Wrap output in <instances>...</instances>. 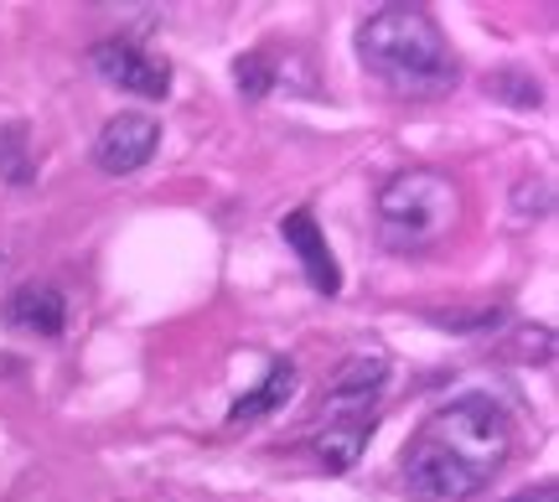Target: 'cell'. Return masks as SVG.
Masks as SVG:
<instances>
[{"label": "cell", "instance_id": "1", "mask_svg": "<svg viewBox=\"0 0 559 502\" xmlns=\"http://www.w3.org/2000/svg\"><path fill=\"white\" fill-rule=\"evenodd\" d=\"M513 456V420L487 394L440 404L419 435L404 445V487L415 502H466L498 477Z\"/></svg>", "mask_w": 559, "mask_h": 502}, {"label": "cell", "instance_id": "2", "mask_svg": "<svg viewBox=\"0 0 559 502\" xmlns=\"http://www.w3.org/2000/svg\"><path fill=\"white\" fill-rule=\"evenodd\" d=\"M358 58L373 79L404 99H440L461 79L445 32L419 5H383L373 16H362Z\"/></svg>", "mask_w": 559, "mask_h": 502}, {"label": "cell", "instance_id": "3", "mask_svg": "<svg viewBox=\"0 0 559 502\" xmlns=\"http://www.w3.org/2000/svg\"><path fill=\"white\" fill-rule=\"evenodd\" d=\"M461 218V192L445 171L415 166L400 171L394 181H383L379 192V239L394 254H419L440 243Z\"/></svg>", "mask_w": 559, "mask_h": 502}, {"label": "cell", "instance_id": "4", "mask_svg": "<svg viewBox=\"0 0 559 502\" xmlns=\"http://www.w3.org/2000/svg\"><path fill=\"white\" fill-rule=\"evenodd\" d=\"M88 68L99 73L104 83H115L124 94H135V99H166V88H171V68L160 58H151L145 47L135 41H99L94 52H88Z\"/></svg>", "mask_w": 559, "mask_h": 502}, {"label": "cell", "instance_id": "5", "mask_svg": "<svg viewBox=\"0 0 559 502\" xmlns=\"http://www.w3.org/2000/svg\"><path fill=\"white\" fill-rule=\"evenodd\" d=\"M156 145H160V124L151 120V115L124 109V115H115V120L99 130L94 162H99V171H109V177H130V171H140V166L156 156Z\"/></svg>", "mask_w": 559, "mask_h": 502}, {"label": "cell", "instance_id": "6", "mask_svg": "<svg viewBox=\"0 0 559 502\" xmlns=\"http://www.w3.org/2000/svg\"><path fill=\"white\" fill-rule=\"evenodd\" d=\"M383 373H389V358L383 352H358L353 362H342L337 379L326 383V420H347V415H362L373 394H379Z\"/></svg>", "mask_w": 559, "mask_h": 502}, {"label": "cell", "instance_id": "7", "mask_svg": "<svg viewBox=\"0 0 559 502\" xmlns=\"http://www.w3.org/2000/svg\"><path fill=\"white\" fill-rule=\"evenodd\" d=\"M5 322L16 326V332H32V337H58L62 326H68V296L47 280H26L21 290H11Z\"/></svg>", "mask_w": 559, "mask_h": 502}, {"label": "cell", "instance_id": "8", "mask_svg": "<svg viewBox=\"0 0 559 502\" xmlns=\"http://www.w3.org/2000/svg\"><path fill=\"white\" fill-rule=\"evenodd\" d=\"M280 234H285V243L296 249V260H300V270H306V280L317 285L321 296H337L342 275H337V260H332L326 239H321L317 218H311V213H290V218L280 223Z\"/></svg>", "mask_w": 559, "mask_h": 502}, {"label": "cell", "instance_id": "9", "mask_svg": "<svg viewBox=\"0 0 559 502\" xmlns=\"http://www.w3.org/2000/svg\"><path fill=\"white\" fill-rule=\"evenodd\" d=\"M368 445V415H347V420H326L317 430V462L326 471H353Z\"/></svg>", "mask_w": 559, "mask_h": 502}, {"label": "cell", "instance_id": "10", "mask_svg": "<svg viewBox=\"0 0 559 502\" xmlns=\"http://www.w3.org/2000/svg\"><path fill=\"white\" fill-rule=\"evenodd\" d=\"M290 389H296V368H290V362H275V368L264 373L260 389H254V394H243V399L228 409V420L234 425L260 420V415H270V409H280V404L290 399Z\"/></svg>", "mask_w": 559, "mask_h": 502}, {"label": "cell", "instance_id": "11", "mask_svg": "<svg viewBox=\"0 0 559 502\" xmlns=\"http://www.w3.org/2000/svg\"><path fill=\"white\" fill-rule=\"evenodd\" d=\"M0 177L11 181V187H26V181L37 177V162H32V145H26V130L11 124L5 135H0Z\"/></svg>", "mask_w": 559, "mask_h": 502}, {"label": "cell", "instance_id": "12", "mask_svg": "<svg viewBox=\"0 0 559 502\" xmlns=\"http://www.w3.org/2000/svg\"><path fill=\"white\" fill-rule=\"evenodd\" d=\"M239 88H243V99H264V94H270V62L243 58L239 62Z\"/></svg>", "mask_w": 559, "mask_h": 502}, {"label": "cell", "instance_id": "13", "mask_svg": "<svg viewBox=\"0 0 559 502\" xmlns=\"http://www.w3.org/2000/svg\"><path fill=\"white\" fill-rule=\"evenodd\" d=\"M502 88H519V79H513V73H502V79H487V94H502ZM534 104H539V83H523L519 109H534Z\"/></svg>", "mask_w": 559, "mask_h": 502}, {"label": "cell", "instance_id": "14", "mask_svg": "<svg viewBox=\"0 0 559 502\" xmlns=\"http://www.w3.org/2000/svg\"><path fill=\"white\" fill-rule=\"evenodd\" d=\"M513 502H555V482H544L539 492H519Z\"/></svg>", "mask_w": 559, "mask_h": 502}]
</instances>
